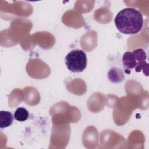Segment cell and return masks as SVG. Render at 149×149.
<instances>
[{"instance_id": "6", "label": "cell", "mask_w": 149, "mask_h": 149, "mask_svg": "<svg viewBox=\"0 0 149 149\" xmlns=\"http://www.w3.org/2000/svg\"><path fill=\"white\" fill-rule=\"evenodd\" d=\"M13 121V116L11 112L7 111H0V127L6 128L10 126Z\"/></svg>"}, {"instance_id": "4", "label": "cell", "mask_w": 149, "mask_h": 149, "mask_svg": "<svg viewBox=\"0 0 149 149\" xmlns=\"http://www.w3.org/2000/svg\"><path fill=\"white\" fill-rule=\"evenodd\" d=\"M122 63L125 71L135 68L137 65V60L133 52H126L122 57Z\"/></svg>"}, {"instance_id": "7", "label": "cell", "mask_w": 149, "mask_h": 149, "mask_svg": "<svg viewBox=\"0 0 149 149\" xmlns=\"http://www.w3.org/2000/svg\"><path fill=\"white\" fill-rule=\"evenodd\" d=\"M29 117L27 110L23 107L18 108L15 112L14 118L19 122L26 121Z\"/></svg>"}, {"instance_id": "2", "label": "cell", "mask_w": 149, "mask_h": 149, "mask_svg": "<svg viewBox=\"0 0 149 149\" xmlns=\"http://www.w3.org/2000/svg\"><path fill=\"white\" fill-rule=\"evenodd\" d=\"M87 63V55L83 50L77 49L72 50L65 57L67 68L73 73L82 72L86 69Z\"/></svg>"}, {"instance_id": "5", "label": "cell", "mask_w": 149, "mask_h": 149, "mask_svg": "<svg viewBox=\"0 0 149 149\" xmlns=\"http://www.w3.org/2000/svg\"><path fill=\"white\" fill-rule=\"evenodd\" d=\"M108 77L110 81L118 83L122 82L124 80L125 77L122 69L117 67H112L108 72Z\"/></svg>"}, {"instance_id": "3", "label": "cell", "mask_w": 149, "mask_h": 149, "mask_svg": "<svg viewBox=\"0 0 149 149\" xmlns=\"http://www.w3.org/2000/svg\"><path fill=\"white\" fill-rule=\"evenodd\" d=\"M132 52L134 54L137 62V65L136 67L134 68L135 71L136 72H140L142 70H143V72H144L145 70L146 75L148 76V64L146 62V59L147 58L146 52L141 48H138V49H134Z\"/></svg>"}, {"instance_id": "1", "label": "cell", "mask_w": 149, "mask_h": 149, "mask_svg": "<svg viewBox=\"0 0 149 149\" xmlns=\"http://www.w3.org/2000/svg\"><path fill=\"white\" fill-rule=\"evenodd\" d=\"M116 29L124 34H135L142 29L143 17L142 13L136 9L126 8L119 11L115 16Z\"/></svg>"}]
</instances>
